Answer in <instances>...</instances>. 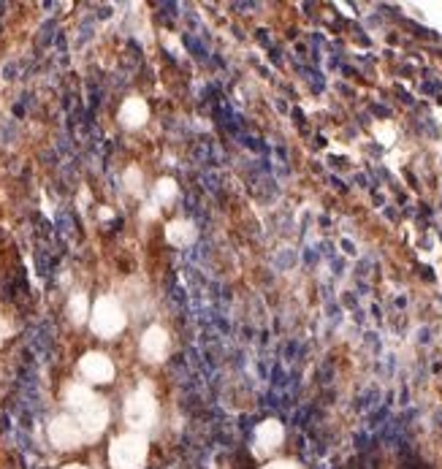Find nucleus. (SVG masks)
<instances>
[{
  "mask_svg": "<svg viewBox=\"0 0 442 469\" xmlns=\"http://www.w3.org/2000/svg\"><path fill=\"white\" fill-rule=\"evenodd\" d=\"M147 120V106L141 101H128L122 106V123L128 125V128H136Z\"/></svg>",
  "mask_w": 442,
  "mask_h": 469,
  "instance_id": "obj_8",
  "label": "nucleus"
},
{
  "mask_svg": "<svg viewBox=\"0 0 442 469\" xmlns=\"http://www.w3.org/2000/svg\"><path fill=\"white\" fill-rule=\"evenodd\" d=\"M65 402H68V407H74L76 412L79 409H84L90 402H93V393L87 390V388H81V386H74L71 390H68V396H65Z\"/></svg>",
  "mask_w": 442,
  "mask_h": 469,
  "instance_id": "obj_9",
  "label": "nucleus"
},
{
  "mask_svg": "<svg viewBox=\"0 0 442 469\" xmlns=\"http://www.w3.org/2000/svg\"><path fill=\"white\" fill-rule=\"evenodd\" d=\"M269 469H293L290 464H274V467H269Z\"/></svg>",
  "mask_w": 442,
  "mask_h": 469,
  "instance_id": "obj_11",
  "label": "nucleus"
},
{
  "mask_svg": "<svg viewBox=\"0 0 442 469\" xmlns=\"http://www.w3.org/2000/svg\"><path fill=\"white\" fill-rule=\"evenodd\" d=\"M109 421V409L101 399H93L84 409H79V426L87 437H98Z\"/></svg>",
  "mask_w": 442,
  "mask_h": 469,
  "instance_id": "obj_5",
  "label": "nucleus"
},
{
  "mask_svg": "<svg viewBox=\"0 0 442 469\" xmlns=\"http://www.w3.org/2000/svg\"><path fill=\"white\" fill-rule=\"evenodd\" d=\"M62 469H84V467H79V464H71V467H62Z\"/></svg>",
  "mask_w": 442,
  "mask_h": 469,
  "instance_id": "obj_12",
  "label": "nucleus"
},
{
  "mask_svg": "<svg viewBox=\"0 0 442 469\" xmlns=\"http://www.w3.org/2000/svg\"><path fill=\"white\" fill-rule=\"evenodd\" d=\"M125 418H128V423L133 428L149 426L152 418H155V402H152V396L144 393V390H136L128 399V405H125Z\"/></svg>",
  "mask_w": 442,
  "mask_h": 469,
  "instance_id": "obj_4",
  "label": "nucleus"
},
{
  "mask_svg": "<svg viewBox=\"0 0 442 469\" xmlns=\"http://www.w3.org/2000/svg\"><path fill=\"white\" fill-rule=\"evenodd\" d=\"M84 299H81V296H76V301H71V318H74V320H76V323H81V320H84Z\"/></svg>",
  "mask_w": 442,
  "mask_h": 469,
  "instance_id": "obj_10",
  "label": "nucleus"
},
{
  "mask_svg": "<svg viewBox=\"0 0 442 469\" xmlns=\"http://www.w3.org/2000/svg\"><path fill=\"white\" fill-rule=\"evenodd\" d=\"M125 326V315L122 309L112 299H101L95 304V315H93V331H98L101 337H112Z\"/></svg>",
  "mask_w": 442,
  "mask_h": 469,
  "instance_id": "obj_2",
  "label": "nucleus"
},
{
  "mask_svg": "<svg viewBox=\"0 0 442 469\" xmlns=\"http://www.w3.org/2000/svg\"><path fill=\"white\" fill-rule=\"evenodd\" d=\"M109 461L114 469H141L147 461V440L141 434H122L112 442Z\"/></svg>",
  "mask_w": 442,
  "mask_h": 469,
  "instance_id": "obj_1",
  "label": "nucleus"
},
{
  "mask_svg": "<svg viewBox=\"0 0 442 469\" xmlns=\"http://www.w3.org/2000/svg\"><path fill=\"white\" fill-rule=\"evenodd\" d=\"M141 347H144V355H147L149 361H158V358H161V353H163V347H166V337H163L161 328H149Z\"/></svg>",
  "mask_w": 442,
  "mask_h": 469,
  "instance_id": "obj_7",
  "label": "nucleus"
},
{
  "mask_svg": "<svg viewBox=\"0 0 442 469\" xmlns=\"http://www.w3.org/2000/svg\"><path fill=\"white\" fill-rule=\"evenodd\" d=\"M81 434H84L81 426L74 418H68V415H60V418H55V421L49 423V440H52V445H58L60 450L79 448Z\"/></svg>",
  "mask_w": 442,
  "mask_h": 469,
  "instance_id": "obj_3",
  "label": "nucleus"
},
{
  "mask_svg": "<svg viewBox=\"0 0 442 469\" xmlns=\"http://www.w3.org/2000/svg\"><path fill=\"white\" fill-rule=\"evenodd\" d=\"M81 372L93 383H109L114 377V367H112V361L103 353H87L81 358Z\"/></svg>",
  "mask_w": 442,
  "mask_h": 469,
  "instance_id": "obj_6",
  "label": "nucleus"
}]
</instances>
